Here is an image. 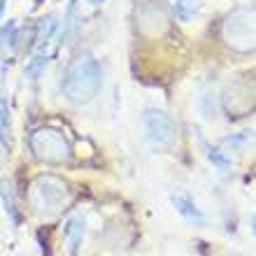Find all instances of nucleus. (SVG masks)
Wrapping results in <instances>:
<instances>
[{
    "label": "nucleus",
    "mask_w": 256,
    "mask_h": 256,
    "mask_svg": "<svg viewBox=\"0 0 256 256\" xmlns=\"http://www.w3.org/2000/svg\"><path fill=\"white\" fill-rule=\"evenodd\" d=\"M70 186L56 175H40L30 184V205L40 214H54L70 205Z\"/></svg>",
    "instance_id": "obj_3"
},
{
    "label": "nucleus",
    "mask_w": 256,
    "mask_h": 256,
    "mask_svg": "<svg viewBox=\"0 0 256 256\" xmlns=\"http://www.w3.org/2000/svg\"><path fill=\"white\" fill-rule=\"evenodd\" d=\"M208 158L214 163L219 170H230V168H233V158H230V156H226L222 149H216V147H210L208 149Z\"/></svg>",
    "instance_id": "obj_13"
},
{
    "label": "nucleus",
    "mask_w": 256,
    "mask_h": 256,
    "mask_svg": "<svg viewBox=\"0 0 256 256\" xmlns=\"http://www.w3.org/2000/svg\"><path fill=\"white\" fill-rule=\"evenodd\" d=\"M84 233H86V222L82 214H72L66 224V250L68 256H77L82 247V240H84Z\"/></svg>",
    "instance_id": "obj_6"
},
{
    "label": "nucleus",
    "mask_w": 256,
    "mask_h": 256,
    "mask_svg": "<svg viewBox=\"0 0 256 256\" xmlns=\"http://www.w3.org/2000/svg\"><path fill=\"white\" fill-rule=\"evenodd\" d=\"M12 140V122H10V105H7L5 91H2V84H0V142L2 144H10Z\"/></svg>",
    "instance_id": "obj_9"
},
{
    "label": "nucleus",
    "mask_w": 256,
    "mask_h": 256,
    "mask_svg": "<svg viewBox=\"0 0 256 256\" xmlns=\"http://www.w3.org/2000/svg\"><path fill=\"white\" fill-rule=\"evenodd\" d=\"M196 12H198V2H196V0H177L175 2V16L182 21V24L194 19Z\"/></svg>",
    "instance_id": "obj_11"
},
{
    "label": "nucleus",
    "mask_w": 256,
    "mask_h": 256,
    "mask_svg": "<svg viewBox=\"0 0 256 256\" xmlns=\"http://www.w3.org/2000/svg\"><path fill=\"white\" fill-rule=\"evenodd\" d=\"M222 38L230 49L240 54L254 52V7L240 5L224 19Z\"/></svg>",
    "instance_id": "obj_4"
},
{
    "label": "nucleus",
    "mask_w": 256,
    "mask_h": 256,
    "mask_svg": "<svg viewBox=\"0 0 256 256\" xmlns=\"http://www.w3.org/2000/svg\"><path fill=\"white\" fill-rule=\"evenodd\" d=\"M47 63H49V56L47 54L33 56V58L28 61V66H26V74L30 77V80H38V77L47 70Z\"/></svg>",
    "instance_id": "obj_12"
},
{
    "label": "nucleus",
    "mask_w": 256,
    "mask_h": 256,
    "mask_svg": "<svg viewBox=\"0 0 256 256\" xmlns=\"http://www.w3.org/2000/svg\"><path fill=\"white\" fill-rule=\"evenodd\" d=\"M140 128L149 147L158 149V152H170L177 142V126L172 116L163 110H144L140 119Z\"/></svg>",
    "instance_id": "obj_5"
},
{
    "label": "nucleus",
    "mask_w": 256,
    "mask_h": 256,
    "mask_svg": "<svg viewBox=\"0 0 256 256\" xmlns=\"http://www.w3.org/2000/svg\"><path fill=\"white\" fill-rule=\"evenodd\" d=\"M63 96L74 105H86L100 94L102 68L91 54H82L68 63L63 74Z\"/></svg>",
    "instance_id": "obj_1"
},
{
    "label": "nucleus",
    "mask_w": 256,
    "mask_h": 256,
    "mask_svg": "<svg viewBox=\"0 0 256 256\" xmlns=\"http://www.w3.org/2000/svg\"><path fill=\"white\" fill-rule=\"evenodd\" d=\"M170 200H172L175 210L184 216V219H186V222H194V224H198V226L205 224V216H202V212L194 202V198H189L186 194H172L170 196Z\"/></svg>",
    "instance_id": "obj_8"
},
{
    "label": "nucleus",
    "mask_w": 256,
    "mask_h": 256,
    "mask_svg": "<svg viewBox=\"0 0 256 256\" xmlns=\"http://www.w3.org/2000/svg\"><path fill=\"white\" fill-rule=\"evenodd\" d=\"M28 144H30L33 156L42 163H49V166L72 163V144L63 135V130L54 126H42L33 130L28 138Z\"/></svg>",
    "instance_id": "obj_2"
},
{
    "label": "nucleus",
    "mask_w": 256,
    "mask_h": 256,
    "mask_svg": "<svg viewBox=\"0 0 256 256\" xmlns=\"http://www.w3.org/2000/svg\"><path fill=\"white\" fill-rule=\"evenodd\" d=\"M19 28H16V24L14 21H7L5 26H2V30H0V47H7V49H16L19 47Z\"/></svg>",
    "instance_id": "obj_10"
},
{
    "label": "nucleus",
    "mask_w": 256,
    "mask_h": 256,
    "mask_svg": "<svg viewBox=\"0 0 256 256\" xmlns=\"http://www.w3.org/2000/svg\"><path fill=\"white\" fill-rule=\"evenodd\" d=\"M5 5H7V0H0V19H2V14H5Z\"/></svg>",
    "instance_id": "obj_14"
},
{
    "label": "nucleus",
    "mask_w": 256,
    "mask_h": 256,
    "mask_svg": "<svg viewBox=\"0 0 256 256\" xmlns=\"http://www.w3.org/2000/svg\"><path fill=\"white\" fill-rule=\"evenodd\" d=\"M0 198H2V205H5V212L10 216V222L14 226L21 224V212H19V200H16V189H14L12 180H0Z\"/></svg>",
    "instance_id": "obj_7"
},
{
    "label": "nucleus",
    "mask_w": 256,
    "mask_h": 256,
    "mask_svg": "<svg viewBox=\"0 0 256 256\" xmlns=\"http://www.w3.org/2000/svg\"><path fill=\"white\" fill-rule=\"evenodd\" d=\"M91 2H94V5H98V2H102V0H91Z\"/></svg>",
    "instance_id": "obj_15"
}]
</instances>
